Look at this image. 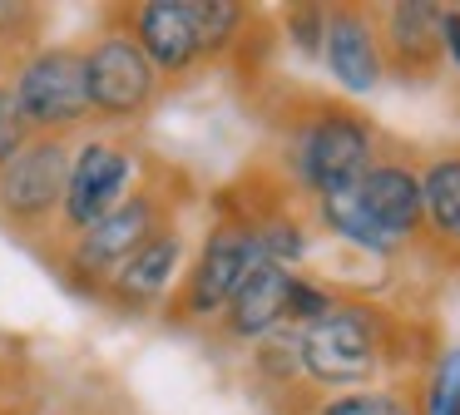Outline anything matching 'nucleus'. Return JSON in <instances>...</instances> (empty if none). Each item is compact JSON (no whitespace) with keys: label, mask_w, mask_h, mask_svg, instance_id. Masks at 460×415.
<instances>
[{"label":"nucleus","mask_w":460,"mask_h":415,"mask_svg":"<svg viewBox=\"0 0 460 415\" xmlns=\"http://www.w3.org/2000/svg\"><path fill=\"white\" fill-rule=\"evenodd\" d=\"M193 198H199V188H193L189 168L169 163L164 154H144V173L134 178L124 203L114 208L104 223H94L90 233L70 237V243H55L50 252H40V262L50 267L75 296L100 302L110 277L119 272L144 243H154L164 227L183 223Z\"/></svg>","instance_id":"f257e3e1"},{"label":"nucleus","mask_w":460,"mask_h":415,"mask_svg":"<svg viewBox=\"0 0 460 415\" xmlns=\"http://www.w3.org/2000/svg\"><path fill=\"white\" fill-rule=\"evenodd\" d=\"M416 331L406 316L381 302H337L322 322L302 326L297 366L312 391H367V385L411 381L416 366Z\"/></svg>","instance_id":"f03ea898"},{"label":"nucleus","mask_w":460,"mask_h":415,"mask_svg":"<svg viewBox=\"0 0 460 415\" xmlns=\"http://www.w3.org/2000/svg\"><path fill=\"white\" fill-rule=\"evenodd\" d=\"M282 134H288V154H292V183L312 203L361 183V173L381 154L376 124L361 109L327 99V94L302 99V109L282 124Z\"/></svg>","instance_id":"7ed1b4c3"},{"label":"nucleus","mask_w":460,"mask_h":415,"mask_svg":"<svg viewBox=\"0 0 460 415\" xmlns=\"http://www.w3.org/2000/svg\"><path fill=\"white\" fill-rule=\"evenodd\" d=\"M317 217L361 252H396L420 237V168L411 158L376 154L361 183L317 198Z\"/></svg>","instance_id":"20e7f679"},{"label":"nucleus","mask_w":460,"mask_h":415,"mask_svg":"<svg viewBox=\"0 0 460 415\" xmlns=\"http://www.w3.org/2000/svg\"><path fill=\"white\" fill-rule=\"evenodd\" d=\"M258 262L262 252L258 237H252V223L233 208V198L218 193V208H213V223L203 233L199 252L183 267L179 287L169 292V302L159 306L154 322L169 326V331H208Z\"/></svg>","instance_id":"39448f33"},{"label":"nucleus","mask_w":460,"mask_h":415,"mask_svg":"<svg viewBox=\"0 0 460 415\" xmlns=\"http://www.w3.org/2000/svg\"><path fill=\"white\" fill-rule=\"evenodd\" d=\"M80 49H84V84H90L94 128L134 134L164 99V84H159V75H154V65L129 40V30L114 25L110 15L80 40Z\"/></svg>","instance_id":"423d86ee"},{"label":"nucleus","mask_w":460,"mask_h":415,"mask_svg":"<svg viewBox=\"0 0 460 415\" xmlns=\"http://www.w3.org/2000/svg\"><path fill=\"white\" fill-rule=\"evenodd\" d=\"M5 89H11L31 138H75L94 128L80 40H45L35 55H25L11 69Z\"/></svg>","instance_id":"0eeeda50"},{"label":"nucleus","mask_w":460,"mask_h":415,"mask_svg":"<svg viewBox=\"0 0 460 415\" xmlns=\"http://www.w3.org/2000/svg\"><path fill=\"white\" fill-rule=\"evenodd\" d=\"M75 138H31L0 168V233H11L31 252L55 243L65 183H70Z\"/></svg>","instance_id":"6e6552de"},{"label":"nucleus","mask_w":460,"mask_h":415,"mask_svg":"<svg viewBox=\"0 0 460 415\" xmlns=\"http://www.w3.org/2000/svg\"><path fill=\"white\" fill-rule=\"evenodd\" d=\"M139 163H144V144L134 134L90 128V134L75 144V158H70V183H65L55 243H70V237L90 233L94 223H104V217L124 203V193L134 188ZM50 247H45V252H50ZM35 257H40V252H35Z\"/></svg>","instance_id":"1a4fd4ad"},{"label":"nucleus","mask_w":460,"mask_h":415,"mask_svg":"<svg viewBox=\"0 0 460 415\" xmlns=\"http://www.w3.org/2000/svg\"><path fill=\"white\" fill-rule=\"evenodd\" d=\"M104 15L129 30V40L144 49V59L159 75L164 94L193 84L203 75V65H208L189 0H134V5H110Z\"/></svg>","instance_id":"9d476101"},{"label":"nucleus","mask_w":460,"mask_h":415,"mask_svg":"<svg viewBox=\"0 0 460 415\" xmlns=\"http://www.w3.org/2000/svg\"><path fill=\"white\" fill-rule=\"evenodd\" d=\"M183 267H189V233L183 223L164 227L154 243H144L119 272L110 277V287L100 292V302L110 316H124V322H144V316H159V306L169 302V292L179 287Z\"/></svg>","instance_id":"9b49d317"},{"label":"nucleus","mask_w":460,"mask_h":415,"mask_svg":"<svg viewBox=\"0 0 460 415\" xmlns=\"http://www.w3.org/2000/svg\"><path fill=\"white\" fill-rule=\"evenodd\" d=\"M381 40V65L386 75L406 84H430L446 69V40H440V5L426 0H401V5L371 10Z\"/></svg>","instance_id":"f8f14e48"},{"label":"nucleus","mask_w":460,"mask_h":415,"mask_svg":"<svg viewBox=\"0 0 460 415\" xmlns=\"http://www.w3.org/2000/svg\"><path fill=\"white\" fill-rule=\"evenodd\" d=\"M288 282H292V267L258 262L248 272V282L233 292V302L223 306V316L208 326V336L218 346H248L252 351L262 336L288 326Z\"/></svg>","instance_id":"ddd939ff"},{"label":"nucleus","mask_w":460,"mask_h":415,"mask_svg":"<svg viewBox=\"0 0 460 415\" xmlns=\"http://www.w3.org/2000/svg\"><path fill=\"white\" fill-rule=\"evenodd\" d=\"M327 69L347 94H371L386 79L381 65V40L376 20L367 5H327V40H322Z\"/></svg>","instance_id":"4468645a"},{"label":"nucleus","mask_w":460,"mask_h":415,"mask_svg":"<svg viewBox=\"0 0 460 415\" xmlns=\"http://www.w3.org/2000/svg\"><path fill=\"white\" fill-rule=\"evenodd\" d=\"M278 411L288 415H426L420 381H396V385H367V391H312L307 381L292 391L272 395Z\"/></svg>","instance_id":"2eb2a0df"},{"label":"nucleus","mask_w":460,"mask_h":415,"mask_svg":"<svg viewBox=\"0 0 460 415\" xmlns=\"http://www.w3.org/2000/svg\"><path fill=\"white\" fill-rule=\"evenodd\" d=\"M420 237L436 252L460 257V148L420 163Z\"/></svg>","instance_id":"dca6fc26"},{"label":"nucleus","mask_w":460,"mask_h":415,"mask_svg":"<svg viewBox=\"0 0 460 415\" xmlns=\"http://www.w3.org/2000/svg\"><path fill=\"white\" fill-rule=\"evenodd\" d=\"M45 20L50 10L45 5H25V0H0V69L11 79V69L21 65L25 55L45 45Z\"/></svg>","instance_id":"f3484780"},{"label":"nucleus","mask_w":460,"mask_h":415,"mask_svg":"<svg viewBox=\"0 0 460 415\" xmlns=\"http://www.w3.org/2000/svg\"><path fill=\"white\" fill-rule=\"evenodd\" d=\"M193 5V25H199V40H203V59L218 65L238 49V40L248 35L243 20L252 15L248 5H233V0H189Z\"/></svg>","instance_id":"a211bd4d"},{"label":"nucleus","mask_w":460,"mask_h":415,"mask_svg":"<svg viewBox=\"0 0 460 415\" xmlns=\"http://www.w3.org/2000/svg\"><path fill=\"white\" fill-rule=\"evenodd\" d=\"M426 415H460V346L440 356L426 385Z\"/></svg>","instance_id":"6ab92c4d"},{"label":"nucleus","mask_w":460,"mask_h":415,"mask_svg":"<svg viewBox=\"0 0 460 415\" xmlns=\"http://www.w3.org/2000/svg\"><path fill=\"white\" fill-rule=\"evenodd\" d=\"M288 30L297 40V49L307 59L322 55V40H327V5H292L288 10Z\"/></svg>","instance_id":"aec40b11"},{"label":"nucleus","mask_w":460,"mask_h":415,"mask_svg":"<svg viewBox=\"0 0 460 415\" xmlns=\"http://www.w3.org/2000/svg\"><path fill=\"white\" fill-rule=\"evenodd\" d=\"M25 144H31V128H25V119H21V109H15L11 89L0 84V168L11 163Z\"/></svg>","instance_id":"412c9836"},{"label":"nucleus","mask_w":460,"mask_h":415,"mask_svg":"<svg viewBox=\"0 0 460 415\" xmlns=\"http://www.w3.org/2000/svg\"><path fill=\"white\" fill-rule=\"evenodd\" d=\"M440 40H446V59L460 69V5H440Z\"/></svg>","instance_id":"4be33fe9"},{"label":"nucleus","mask_w":460,"mask_h":415,"mask_svg":"<svg viewBox=\"0 0 460 415\" xmlns=\"http://www.w3.org/2000/svg\"><path fill=\"white\" fill-rule=\"evenodd\" d=\"M5 415H50V411H45L35 395H11V401H5Z\"/></svg>","instance_id":"5701e85b"},{"label":"nucleus","mask_w":460,"mask_h":415,"mask_svg":"<svg viewBox=\"0 0 460 415\" xmlns=\"http://www.w3.org/2000/svg\"><path fill=\"white\" fill-rule=\"evenodd\" d=\"M5 401H11V395H0V415H5Z\"/></svg>","instance_id":"b1692460"},{"label":"nucleus","mask_w":460,"mask_h":415,"mask_svg":"<svg viewBox=\"0 0 460 415\" xmlns=\"http://www.w3.org/2000/svg\"><path fill=\"white\" fill-rule=\"evenodd\" d=\"M0 84H5V69H0Z\"/></svg>","instance_id":"393cba45"}]
</instances>
